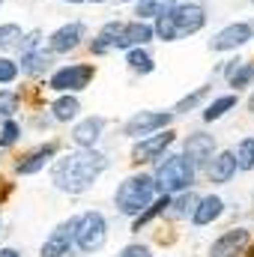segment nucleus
<instances>
[{
	"label": "nucleus",
	"instance_id": "nucleus-1",
	"mask_svg": "<svg viewBox=\"0 0 254 257\" xmlns=\"http://www.w3.org/2000/svg\"><path fill=\"white\" fill-rule=\"evenodd\" d=\"M105 168H108V159L102 153H96L93 147H87V150L81 147L78 153H69L63 159H57V165L51 171V180L60 192L81 194L99 180V174Z\"/></svg>",
	"mask_w": 254,
	"mask_h": 257
},
{
	"label": "nucleus",
	"instance_id": "nucleus-2",
	"mask_svg": "<svg viewBox=\"0 0 254 257\" xmlns=\"http://www.w3.org/2000/svg\"><path fill=\"white\" fill-rule=\"evenodd\" d=\"M156 180L153 177H147V174H135V177H126L123 183H120V189L114 194V203H117V209L123 212V215H138V212H144L150 203H153V197H156Z\"/></svg>",
	"mask_w": 254,
	"mask_h": 257
},
{
	"label": "nucleus",
	"instance_id": "nucleus-3",
	"mask_svg": "<svg viewBox=\"0 0 254 257\" xmlns=\"http://www.w3.org/2000/svg\"><path fill=\"white\" fill-rule=\"evenodd\" d=\"M156 189H162L165 194H177V192H186L191 189L194 183V165H191L186 156H168L159 171H156Z\"/></svg>",
	"mask_w": 254,
	"mask_h": 257
},
{
	"label": "nucleus",
	"instance_id": "nucleus-4",
	"mask_svg": "<svg viewBox=\"0 0 254 257\" xmlns=\"http://www.w3.org/2000/svg\"><path fill=\"white\" fill-rule=\"evenodd\" d=\"M105 236H108V224H105V215L102 212H84L75 218V245L87 254L99 251L105 245Z\"/></svg>",
	"mask_w": 254,
	"mask_h": 257
},
{
	"label": "nucleus",
	"instance_id": "nucleus-5",
	"mask_svg": "<svg viewBox=\"0 0 254 257\" xmlns=\"http://www.w3.org/2000/svg\"><path fill=\"white\" fill-rule=\"evenodd\" d=\"M93 75H96V69L87 63L63 66V69H57L51 75V90H57V93H78V90H84L93 81Z\"/></svg>",
	"mask_w": 254,
	"mask_h": 257
},
{
	"label": "nucleus",
	"instance_id": "nucleus-6",
	"mask_svg": "<svg viewBox=\"0 0 254 257\" xmlns=\"http://www.w3.org/2000/svg\"><path fill=\"white\" fill-rule=\"evenodd\" d=\"M171 144H174V132H168V128H165V135H147V138H141V144L132 150V162H135V165L156 162V159L165 156V150H168Z\"/></svg>",
	"mask_w": 254,
	"mask_h": 257
},
{
	"label": "nucleus",
	"instance_id": "nucleus-7",
	"mask_svg": "<svg viewBox=\"0 0 254 257\" xmlns=\"http://www.w3.org/2000/svg\"><path fill=\"white\" fill-rule=\"evenodd\" d=\"M168 126H171V114H162V111H141V114H135L123 128H126L129 138H147V135H153V132H159V128H168Z\"/></svg>",
	"mask_w": 254,
	"mask_h": 257
},
{
	"label": "nucleus",
	"instance_id": "nucleus-8",
	"mask_svg": "<svg viewBox=\"0 0 254 257\" xmlns=\"http://www.w3.org/2000/svg\"><path fill=\"white\" fill-rule=\"evenodd\" d=\"M174 15V24H177V33L180 36H189V33H197L203 24H206V12L197 6V3H180L171 9Z\"/></svg>",
	"mask_w": 254,
	"mask_h": 257
},
{
	"label": "nucleus",
	"instance_id": "nucleus-9",
	"mask_svg": "<svg viewBox=\"0 0 254 257\" xmlns=\"http://www.w3.org/2000/svg\"><path fill=\"white\" fill-rule=\"evenodd\" d=\"M75 242V218H69L63 224H57L51 230V236L42 242V257H63L69 254V245Z\"/></svg>",
	"mask_w": 254,
	"mask_h": 257
},
{
	"label": "nucleus",
	"instance_id": "nucleus-10",
	"mask_svg": "<svg viewBox=\"0 0 254 257\" xmlns=\"http://www.w3.org/2000/svg\"><path fill=\"white\" fill-rule=\"evenodd\" d=\"M248 239H251V233H248L245 227L227 230L224 236H218V239L212 242L209 257H236V254H242V251H245V245H248Z\"/></svg>",
	"mask_w": 254,
	"mask_h": 257
},
{
	"label": "nucleus",
	"instance_id": "nucleus-11",
	"mask_svg": "<svg viewBox=\"0 0 254 257\" xmlns=\"http://www.w3.org/2000/svg\"><path fill=\"white\" fill-rule=\"evenodd\" d=\"M84 33H87V27H84L81 21H72V24L60 27V30H54V33H51V42H48L51 54H66V51L78 48L81 39H84Z\"/></svg>",
	"mask_w": 254,
	"mask_h": 257
},
{
	"label": "nucleus",
	"instance_id": "nucleus-12",
	"mask_svg": "<svg viewBox=\"0 0 254 257\" xmlns=\"http://www.w3.org/2000/svg\"><path fill=\"white\" fill-rule=\"evenodd\" d=\"M215 153V138L212 135H203V132H194L186 138V159H189L194 168H203Z\"/></svg>",
	"mask_w": 254,
	"mask_h": 257
},
{
	"label": "nucleus",
	"instance_id": "nucleus-13",
	"mask_svg": "<svg viewBox=\"0 0 254 257\" xmlns=\"http://www.w3.org/2000/svg\"><path fill=\"white\" fill-rule=\"evenodd\" d=\"M248 39H251V27L245 21H239V24H230L221 33H215V39H209V48L212 51H230V48L245 45Z\"/></svg>",
	"mask_w": 254,
	"mask_h": 257
},
{
	"label": "nucleus",
	"instance_id": "nucleus-14",
	"mask_svg": "<svg viewBox=\"0 0 254 257\" xmlns=\"http://www.w3.org/2000/svg\"><path fill=\"white\" fill-rule=\"evenodd\" d=\"M150 39H153V27L138 18V21L120 24V33L114 39V48H138V45H147Z\"/></svg>",
	"mask_w": 254,
	"mask_h": 257
},
{
	"label": "nucleus",
	"instance_id": "nucleus-15",
	"mask_svg": "<svg viewBox=\"0 0 254 257\" xmlns=\"http://www.w3.org/2000/svg\"><path fill=\"white\" fill-rule=\"evenodd\" d=\"M221 212H224V200L215 197V194H209V197H200V200L194 203V209H191V221H194L197 227H206V224H212Z\"/></svg>",
	"mask_w": 254,
	"mask_h": 257
},
{
	"label": "nucleus",
	"instance_id": "nucleus-16",
	"mask_svg": "<svg viewBox=\"0 0 254 257\" xmlns=\"http://www.w3.org/2000/svg\"><path fill=\"white\" fill-rule=\"evenodd\" d=\"M102 128H105V120L102 117H87V120H81L75 132H72V141L78 144V147H93L99 138H102Z\"/></svg>",
	"mask_w": 254,
	"mask_h": 257
},
{
	"label": "nucleus",
	"instance_id": "nucleus-17",
	"mask_svg": "<svg viewBox=\"0 0 254 257\" xmlns=\"http://www.w3.org/2000/svg\"><path fill=\"white\" fill-rule=\"evenodd\" d=\"M54 153H57V144L51 141V144H45V147L33 150L30 156L18 159L15 171H18V174H36V171H42V168H45V162H48V159H54Z\"/></svg>",
	"mask_w": 254,
	"mask_h": 257
},
{
	"label": "nucleus",
	"instance_id": "nucleus-18",
	"mask_svg": "<svg viewBox=\"0 0 254 257\" xmlns=\"http://www.w3.org/2000/svg\"><path fill=\"white\" fill-rule=\"evenodd\" d=\"M236 174V159L233 153H218L212 162H209V180L212 183H230Z\"/></svg>",
	"mask_w": 254,
	"mask_h": 257
},
{
	"label": "nucleus",
	"instance_id": "nucleus-19",
	"mask_svg": "<svg viewBox=\"0 0 254 257\" xmlns=\"http://www.w3.org/2000/svg\"><path fill=\"white\" fill-rule=\"evenodd\" d=\"M51 66V51H27L21 54V72L27 75H39Z\"/></svg>",
	"mask_w": 254,
	"mask_h": 257
},
{
	"label": "nucleus",
	"instance_id": "nucleus-20",
	"mask_svg": "<svg viewBox=\"0 0 254 257\" xmlns=\"http://www.w3.org/2000/svg\"><path fill=\"white\" fill-rule=\"evenodd\" d=\"M51 111H54V120L69 123V120H75V117H78L81 105H78V99H75V96H60V99L51 105Z\"/></svg>",
	"mask_w": 254,
	"mask_h": 257
},
{
	"label": "nucleus",
	"instance_id": "nucleus-21",
	"mask_svg": "<svg viewBox=\"0 0 254 257\" xmlns=\"http://www.w3.org/2000/svg\"><path fill=\"white\" fill-rule=\"evenodd\" d=\"M224 75H227L230 87H236V90H239V87H245V84H251V81H254V66L251 63L242 66L239 60H233V63L227 66V72H224Z\"/></svg>",
	"mask_w": 254,
	"mask_h": 257
},
{
	"label": "nucleus",
	"instance_id": "nucleus-22",
	"mask_svg": "<svg viewBox=\"0 0 254 257\" xmlns=\"http://www.w3.org/2000/svg\"><path fill=\"white\" fill-rule=\"evenodd\" d=\"M153 36H159V39H165V42H177V39H180V33H177V24H174V15H171V9H168V12H162V15L156 18Z\"/></svg>",
	"mask_w": 254,
	"mask_h": 257
},
{
	"label": "nucleus",
	"instance_id": "nucleus-23",
	"mask_svg": "<svg viewBox=\"0 0 254 257\" xmlns=\"http://www.w3.org/2000/svg\"><path fill=\"white\" fill-rule=\"evenodd\" d=\"M126 63L132 72H141V75H150L153 72V57L138 45V48H129V57H126Z\"/></svg>",
	"mask_w": 254,
	"mask_h": 257
},
{
	"label": "nucleus",
	"instance_id": "nucleus-24",
	"mask_svg": "<svg viewBox=\"0 0 254 257\" xmlns=\"http://www.w3.org/2000/svg\"><path fill=\"white\" fill-rule=\"evenodd\" d=\"M233 159H236V171H251V168H254V138L239 141V147H236Z\"/></svg>",
	"mask_w": 254,
	"mask_h": 257
},
{
	"label": "nucleus",
	"instance_id": "nucleus-25",
	"mask_svg": "<svg viewBox=\"0 0 254 257\" xmlns=\"http://www.w3.org/2000/svg\"><path fill=\"white\" fill-rule=\"evenodd\" d=\"M230 108H236V96H221V99H215L206 111H203V120L206 123H212V120H221Z\"/></svg>",
	"mask_w": 254,
	"mask_h": 257
},
{
	"label": "nucleus",
	"instance_id": "nucleus-26",
	"mask_svg": "<svg viewBox=\"0 0 254 257\" xmlns=\"http://www.w3.org/2000/svg\"><path fill=\"white\" fill-rule=\"evenodd\" d=\"M206 96H209V87H197V90H194V93H189L186 99H180V105H177L174 111H177V114H189L191 108H197Z\"/></svg>",
	"mask_w": 254,
	"mask_h": 257
},
{
	"label": "nucleus",
	"instance_id": "nucleus-27",
	"mask_svg": "<svg viewBox=\"0 0 254 257\" xmlns=\"http://www.w3.org/2000/svg\"><path fill=\"white\" fill-rule=\"evenodd\" d=\"M168 3L171 0H138V15L141 18H159L162 12H168Z\"/></svg>",
	"mask_w": 254,
	"mask_h": 257
},
{
	"label": "nucleus",
	"instance_id": "nucleus-28",
	"mask_svg": "<svg viewBox=\"0 0 254 257\" xmlns=\"http://www.w3.org/2000/svg\"><path fill=\"white\" fill-rule=\"evenodd\" d=\"M21 27L18 24H0V51L3 48H12V45H18L21 42Z\"/></svg>",
	"mask_w": 254,
	"mask_h": 257
},
{
	"label": "nucleus",
	"instance_id": "nucleus-29",
	"mask_svg": "<svg viewBox=\"0 0 254 257\" xmlns=\"http://www.w3.org/2000/svg\"><path fill=\"white\" fill-rule=\"evenodd\" d=\"M18 111V93L0 90V117H12Z\"/></svg>",
	"mask_w": 254,
	"mask_h": 257
},
{
	"label": "nucleus",
	"instance_id": "nucleus-30",
	"mask_svg": "<svg viewBox=\"0 0 254 257\" xmlns=\"http://www.w3.org/2000/svg\"><path fill=\"white\" fill-rule=\"evenodd\" d=\"M18 78V63L9 57H0V84H12Z\"/></svg>",
	"mask_w": 254,
	"mask_h": 257
},
{
	"label": "nucleus",
	"instance_id": "nucleus-31",
	"mask_svg": "<svg viewBox=\"0 0 254 257\" xmlns=\"http://www.w3.org/2000/svg\"><path fill=\"white\" fill-rule=\"evenodd\" d=\"M194 203H197V197H194V194H183V197L171 200V206H174L171 212H174V215H186L189 209H194Z\"/></svg>",
	"mask_w": 254,
	"mask_h": 257
},
{
	"label": "nucleus",
	"instance_id": "nucleus-32",
	"mask_svg": "<svg viewBox=\"0 0 254 257\" xmlns=\"http://www.w3.org/2000/svg\"><path fill=\"white\" fill-rule=\"evenodd\" d=\"M18 123H12V120H6V126H3V132H0V147H12L15 141H18Z\"/></svg>",
	"mask_w": 254,
	"mask_h": 257
},
{
	"label": "nucleus",
	"instance_id": "nucleus-33",
	"mask_svg": "<svg viewBox=\"0 0 254 257\" xmlns=\"http://www.w3.org/2000/svg\"><path fill=\"white\" fill-rule=\"evenodd\" d=\"M24 42H18V51L21 54H27V51H36V45H39V30H33L30 36H21Z\"/></svg>",
	"mask_w": 254,
	"mask_h": 257
},
{
	"label": "nucleus",
	"instance_id": "nucleus-34",
	"mask_svg": "<svg viewBox=\"0 0 254 257\" xmlns=\"http://www.w3.org/2000/svg\"><path fill=\"white\" fill-rule=\"evenodd\" d=\"M120 257H150V248L147 245H129V248H123Z\"/></svg>",
	"mask_w": 254,
	"mask_h": 257
},
{
	"label": "nucleus",
	"instance_id": "nucleus-35",
	"mask_svg": "<svg viewBox=\"0 0 254 257\" xmlns=\"http://www.w3.org/2000/svg\"><path fill=\"white\" fill-rule=\"evenodd\" d=\"M0 257H18L15 248H0Z\"/></svg>",
	"mask_w": 254,
	"mask_h": 257
},
{
	"label": "nucleus",
	"instance_id": "nucleus-36",
	"mask_svg": "<svg viewBox=\"0 0 254 257\" xmlns=\"http://www.w3.org/2000/svg\"><path fill=\"white\" fill-rule=\"evenodd\" d=\"M248 111H251V114H254V96H251V99H248Z\"/></svg>",
	"mask_w": 254,
	"mask_h": 257
},
{
	"label": "nucleus",
	"instance_id": "nucleus-37",
	"mask_svg": "<svg viewBox=\"0 0 254 257\" xmlns=\"http://www.w3.org/2000/svg\"><path fill=\"white\" fill-rule=\"evenodd\" d=\"M63 3H81V0H63Z\"/></svg>",
	"mask_w": 254,
	"mask_h": 257
},
{
	"label": "nucleus",
	"instance_id": "nucleus-38",
	"mask_svg": "<svg viewBox=\"0 0 254 257\" xmlns=\"http://www.w3.org/2000/svg\"><path fill=\"white\" fill-rule=\"evenodd\" d=\"M93 3H102V0H93Z\"/></svg>",
	"mask_w": 254,
	"mask_h": 257
},
{
	"label": "nucleus",
	"instance_id": "nucleus-39",
	"mask_svg": "<svg viewBox=\"0 0 254 257\" xmlns=\"http://www.w3.org/2000/svg\"><path fill=\"white\" fill-rule=\"evenodd\" d=\"M251 3H254V0H251Z\"/></svg>",
	"mask_w": 254,
	"mask_h": 257
}]
</instances>
